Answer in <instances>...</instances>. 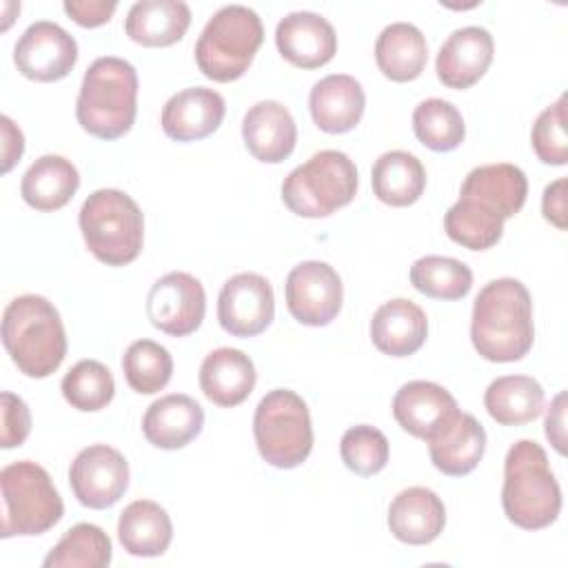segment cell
<instances>
[{"label":"cell","mask_w":568,"mask_h":568,"mask_svg":"<svg viewBox=\"0 0 568 568\" xmlns=\"http://www.w3.org/2000/svg\"><path fill=\"white\" fill-rule=\"evenodd\" d=\"M138 113V71L118 55H102L84 71L75 118L100 140H118L131 131Z\"/></svg>","instance_id":"277c9868"},{"label":"cell","mask_w":568,"mask_h":568,"mask_svg":"<svg viewBox=\"0 0 568 568\" xmlns=\"http://www.w3.org/2000/svg\"><path fill=\"white\" fill-rule=\"evenodd\" d=\"M80 186V173L71 160L47 153L38 158L22 175V200L42 213L58 211L71 202Z\"/></svg>","instance_id":"83f0119b"},{"label":"cell","mask_w":568,"mask_h":568,"mask_svg":"<svg viewBox=\"0 0 568 568\" xmlns=\"http://www.w3.org/2000/svg\"><path fill=\"white\" fill-rule=\"evenodd\" d=\"M528 195L526 173L508 162L475 166L459 200L444 215L446 235L470 251L493 248L504 233V222L521 211Z\"/></svg>","instance_id":"6da1fadb"},{"label":"cell","mask_w":568,"mask_h":568,"mask_svg":"<svg viewBox=\"0 0 568 568\" xmlns=\"http://www.w3.org/2000/svg\"><path fill=\"white\" fill-rule=\"evenodd\" d=\"M2 126V173H9L16 162H20L22 151H24V138L22 131L13 124L9 115L0 118Z\"/></svg>","instance_id":"ee69618b"},{"label":"cell","mask_w":568,"mask_h":568,"mask_svg":"<svg viewBox=\"0 0 568 568\" xmlns=\"http://www.w3.org/2000/svg\"><path fill=\"white\" fill-rule=\"evenodd\" d=\"M339 455L351 473L371 477L384 470L388 464V439L379 428L371 424H357L342 435Z\"/></svg>","instance_id":"74e56055"},{"label":"cell","mask_w":568,"mask_h":568,"mask_svg":"<svg viewBox=\"0 0 568 568\" xmlns=\"http://www.w3.org/2000/svg\"><path fill=\"white\" fill-rule=\"evenodd\" d=\"M242 138L255 160L280 164L295 149L297 126L284 104L275 100H260L244 113Z\"/></svg>","instance_id":"ffe728a7"},{"label":"cell","mask_w":568,"mask_h":568,"mask_svg":"<svg viewBox=\"0 0 568 568\" xmlns=\"http://www.w3.org/2000/svg\"><path fill=\"white\" fill-rule=\"evenodd\" d=\"M275 44L284 60L300 69H317L337 53L333 24L313 11H293L277 22Z\"/></svg>","instance_id":"e0dca14e"},{"label":"cell","mask_w":568,"mask_h":568,"mask_svg":"<svg viewBox=\"0 0 568 568\" xmlns=\"http://www.w3.org/2000/svg\"><path fill=\"white\" fill-rule=\"evenodd\" d=\"M64 399L82 413H95L111 404L115 395V382L111 371L98 359H80L62 377Z\"/></svg>","instance_id":"8d00e7d4"},{"label":"cell","mask_w":568,"mask_h":568,"mask_svg":"<svg viewBox=\"0 0 568 568\" xmlns=\"http://www.w3.org/2000/svg\"><path fill=\"white\" fill-rule=\"evenodd\" d=\"M122 371L135 393L153 395L171 382L173 357L153 339H135L122 355Z\"/></svg>","instance_id":"d590c367"},{"label":"cell","mask_w":568,"mask_h":568,"mask_svg":"<svg viewBox=\"0 0 568 568\" xmlns=\"http://www.w3.org/2000/svg\"><path fill=\"white\" fill-rule=\"evenodd\" d=\"M373 193L388 206H408L417 202L426 189L424 164L408 151L382 153L371 171Z\"/></svg>","instance_id":"1f68e13d"},{"label":"cell","mask_w":568,"mask_h":568,"mask_svg":"<svg viewBox=\"0 0 568 568\" xmlns=\"http://www.w3.org/2000/svg\"><path fill=\"white\" fill-rule=\"evenodd\" d=\"M410 284L426 297L453 302L470 293L473 271L455 257L426 255L413 262Z\"/></svg>","instance_id":"e575fe53"},{"label":"cell","mask_w":568,"mask_h":568,"mask_svg":"<svg viewBox=\"0 0 568 568\" xmlns=\"http://www.w3.org/2000/svg\"><path fill=\"white\" fill-rule=\"evenodd\" d=\"M111 539L95 524H75L49 550L44 568H104L111 564Z\"/></svg>","instance_id":"d6a6232c"},{"label":"cell","mask_w":568,"mask_h":568,"mask_svg":"<svg viewBox=\"0 0 568 568\" xmlns=\"http://www.w3.org/2000/svg\"><path fill=\"white\" fill-rule=\"evenodd\" d=\"M286 308L304 326L331 324L344 300V286L337 271L320 260L300 262L291 268L284 284Z\"/></svg>","instance_id":"8fae6325"},{"label":"cell","mask_w":568,"mask_h":568,"mask_svg":"<svg viewBox=\"0 0 568 568\" xmlns=\"http://www.w3.org/2000/svg\"><path fill=\"white\" fill-rule=\"evenodd\" d=\"M541 211L544 217L559 231L566 229V178H557L544 189Z\"/></svg>","instance_id":"b9f144b4"},{"label":"cell","mask_w":568,"mask_h":568,"mask_svg":"<svg viewBox=\"0 0 568 568\" xmlns=\"http://www.w3.org/2000/svg\"><path fill=\"white\" fill-rule=\"evenodd\" d=\"M459 413L455 397L439 384L413 379L393 397L395 422L417 439H433Z\"/></svg>","instance_id":"2e32d148"},{"label":"cell","mask_w":568,"mask_h":568,"mask_svg":"<svg viewBox=\"0 0 568 568\" xmlns=\"http://www.w3.org/2000/svg\"><path fill=\"white\" fill-rule=\"evenodd\" d=\"M488 415L501 426H524L544 410V388L530 375H504L484 393Z\"/></svg>","instance_id":"4dcf8cb0"},{"label":"cell","mask_w":568,"mask_h":568,"mask_svg":"<svg viewBox=\"0 0 568 568\" xmlns=\"http://www.w3.org/2000/svg\"><path fill=\"white\" fill-rule=\"evenodd\" d=\"M546 437L559 455H566V393H559L546 413Z\"/></svg>","instance_id":"7bdbcfd3"},{"label":"cell","mask_w":568,"mask_h":568,"mask_svg":"<svg viewBox=\"0 0 568 568\" xmlns=\"http://www.w3.org/2000/svg\"><path fill=\"white\" fill-rule=\"evenodd\" d=\"M475 351L488 362H519L535 342L532 300L515 277L488 282L475 297L470 317Z\"/></svg>","instance_id":"7a4b0ae2"},{"label":"cell","mask_w":568,"mask_h":568,"mask_svg":"<svg viewBox=\"0 0 568 568\" xmlns=\"http://www.w3.org/2000/svg\"><path fill=\"white\" fill-rule=\"evenodd\" d=\"M206 313V293L197 277L184 271H171L153 282L146 295V317L151 324L173 337L195 333Z\"/></svg>","instance_id":"7c38bea8"},{"label":"cell","mask_w":568,"mask_h":568,"mask_svg":"<svg viewBox=\"0 0 568 568\" xmlns=\"http://www.w3.org/2000/svg\"><path fill=\"white\" fill-rule=\"evenodd\" d=\"M428 60L424 33L410 22H393L375 42V62L393 82H410L422 75Z\"/></svg>","instance_id":"f546056e"},{"label":"cell","mask_w":568,"mask_h":568,"mask_svg":"<svg viewBox=\"0 0 568 568\" xmlns=\"http://www.w3.org/2000/svg\"><path fill=\"white\" fill-rule=\"evenodd\" d=\"M226 113L224 98L206 87L178 91L162 106V131L175 142H195L220 129Z\"/></svg>","instance_id":"d6986e66"},{"label":"cell","mask_w":568,"mask_h":568,"mask_svg":"<svg viewBox=\"0 0 568 568\" xmlns=\"http://www.w3.org/2000/svg\"><path fill=\"white\" fill-rule=\"evenodd\" d=\"M501 506L515 526L539 530L561 510V488L550 470L546 450L532 439L515 442L504 459Z\"/></svg>","instance_id":"5b68a950"},{"label":"cell","mask_w":568,"mask_h":568,"mask_svg":"<svg viewBox=\"0 0 568 568\" xmlns=\"http://www.w3.org/2000/svg\"><path fill=\"white\" fill-rule=\"evenodd\" d=\"M255 366L240 348L222 346L211 351L200 366V388L209 402L222 408L242 404L255 388Z\"/></svg>","instance_id":"d4e9b609"},{"label":"cell","mask_w":568,"mask_h":568,"mask_svg":"<svg viewBox=\"0 0 568 568\" xmlns=\"http://www.w3.org/2000/svg\"><path fill=\"white\" fill-rule=\"evenodd\" d=\"M426 335V313L410 300H388L373 313L371 342L384 355L408 357L424 346Z\"/></svg>","instance_id":"cb8c5ba5"},{"label":"cell","mask_w":568,"mask_h":568,"mask_svg":"<svg viewBox=\"0 0 568 568\" xmlns=\"http://www.w3.org/2000/svg\"><path fill=\"white\" fill-rule=\"evenodd\" d=\"M2 344L20 373L33 379L49 377L67 355L58 308L36 293L11 300L2 313Z\"/></svg>","instance_id":"3957f363"},{"label":"cell","mask_w":568,"mask_h":568,"mask_svg":"<svg viewBox=\"0 0 568 568\" xmlns=\"http://www.w3.org/2000/svg\"><path fill=\"white\" fill-rule=\"evenodd\" d=\"M357 193V169L353 160L335 149L313 153L282 182V202L300 217H326L353 202Z\"/></svg>","instance_id":"ba28073f"},{"label":"cell","mask_w":568,"mask_h":568,"mask_svg":"<svg viewBox=\"0 0 568 568\" xmlns=\"http://www.w3.org/2000/svg\"><path fill=\"white\" fill-rule=\"evenodd\" d=\"M118 539L133 557H160L173 539L171 517L160 504L135 499L120 513Z\"/></svg>","instance_id":"f1b7e54d"},{"label":"cell","mask_w":568,"mask_h":568,"mask_svg":"<svg viewBox=\"0 0 568 568\" xmlns=\"http://www.w3.org/2000/svg\"><path fill=\"white\" fill-rule=\"evenodd\" d=\"M78 222L87 248L106 266H124L142 251L144 215L120 189L93 191L82 202Z\"/></svg>","instance_id":"8992f818"},{"label":"cell","mask_w":568,"mask_h":568,"mask_svg":"<svg viewBox=\"0 0 568 568\" xmlns=\"http://www.w3.org/2000/svg\"><path fill=\"white\" fill-rule=\"evenodd\" d=\"M495 55V42L484 27H462L455 29L439 47L435 71L444 87L468 89L473 87L490 67Z\"/></svg>","instance_id":"ac0fdd59"},{"label":"cell","mask_w":568,"mask_h":568,"mask_svg":"<svg viewBox=\"0 0 568 568\" xmlns=\"http://www.w3.org/2000/svg\"><path fill=\"white\" fill-rule=\"evenodd\" d=\"M308 109L315 126L324 133H348L364 115L366 95L353 75L331 73L313 84Z\"/></svg>","instance_id":"7402d4cb"},{"label":"cell","mask_w":568,"mask_h":568,"mask_svg":"<svg viewBox=\"0 0 568 568\" xmlns=\"http://www.w3.org/2000/svg\"><path fill=\"white\" fill-rule=\"evenodd\" d=\"M69 484L82 506L93 510L111 508L129 488V462L113 446H87L71 462Z\"/></svg>","instance_id":"4fadbf2b"},{"label":"cell","mask_w":568,"mask_h":568,"mask_svg":"<svg viewBox=\"0 0 568 568\" xmlns=\"http://www.w3.org/2000/svg\"><path fill=\"white\" fill-rule=\"evenodd\" d=\"M530 144L535 155L550 166H564L568 162V135H566V95L546 106L530 131Z\"/></svg>","instance_id":"f35d334b"},{"label":"cell","mask_w":568,"mask_h":568,"mask_svg":"<svg viewBox=\"0 0 568 568\" xmlns=\"http://www.w3.org/2000/svg\"><path fill=\"white\" fill-rule=\"evenodd\" d=\"M2 537H33L53 528L64 513L62 497L49 473L29 459L7 464L0 470Z\"/></svg>","instance_id":"9c48e42d"},{"label":"cell","mask_w":568,"mask_h":568,"mask_svg":"<svg viewBox=\"0 0 568 568\" xmlns=\"http://www.w3.org/2000/svg\"><path fill=\"white\" fill-rule=\"evenodd\" d=\"M386 521L395 539L410 546H424L442 535L446 526V508L435 490L410 486L395 495Z\"/></svg>","instance_id":"44dd1931"},{"label":"cell","mask_w":568,"mask_h":568,"mask_svg":"<svg viewBox=\"0 0 568 568\" xmlns=\"http://www.w3.org/2000/svg\"><path fill=\"white\" fill-rule=\"evenodd\" d=\"M18 71L36 82H58L78 62V42L60 24L38 20L24 29L13 47Z\"/></svg>","instance_id":"5bb4252c"},{"label":"cell","mask_w":568,"mask_h":568,"mask_svg":"<svg viewBox=\"0 0 568 568\" xmlns=\"http://www.w3.org/2000/svg\"><path fill=\"white\" fill-rule=\"evenodd\" d=\"M202 406L182 393H171L155 399L142 417V433L146 442L162 450L184 448L202 433Z\"/></svg>","instance_id":"603a6c76"},{"label":"cell","mask_w":568,"mask_h":568,"mask_svg":"<svg viewBox=\"0 0 568 568\" xmlns=\"http://www.w3.org/2000/svg\"><path fill=\"white\" fill-rule=\"evenodd\" d=\"M430 462L450 477L468 475L477 468L486 450V430L470 413H457L433 439L426 442Z\"/></svg>","instance_id":"484cf974"},{"label":"cell","mask_w":568,"mask_h":568,"mask_svg":"<svg viewBox=\"0 0 568 568\" xmlns=\"http://www.w3.org/2000/svg\"><path fill=\"white\" fill-rule=\"evenodd\" d=\"M275 315V295L260 273H237L229 277L217 295V322L233 337H255L264 333Z\"/></svg>","instance_id":"9a60e30c"},{"label":"cell","mask_w":568,"mask_h":568,"mask_svg":"<svg viewBox=\"0 0 568 568\" xmlns=\"http://www.w3.org/2000/svg\"><path fill=\"white\" fill-rule=\"evenodd\" d=\"M255 446L275 468H295L311 455L313 426L306 402L288 388L266 393L253 415Z\"/></svg>","instance_id":"30bf717a"},{"label":"cell","mask_w":568,"mask_h":568,"mask_svg":"<svg viewBox=\"0 0 568 568\" xmlns=\"http://www.w3.org/2000/svg\"><path fill=\"white\" fill-rule=\"evenodd\" d=\"M191 24V9L182 0H140L124 20L126 36L142 47H171Z\"/></svg>","instance_id":"4316f807"},{"label":"cell","mask_w":568,"mask_h":568,"mask_svg":"<svg viewBox=\"0 0 568 568\" xmlns=\"http://www.w3.org/2000/svg\"><path fill=\"white\" fill-rule=\"evenodd\" d=\"M264 40L260 16L244 4L217 9L195 42L197 69L213 82L242 78Z\"/></svg>","instance_id":"52a82bcc"},{"label":"cell","mask_w":568,"mask_h":568,"mask_svg":"<svg viewBox=\"0 0 568 568\" xmlns=\"http://www.w3.org/2000/svg\"><path fill=\"white\" fill-rule=\"evenodd\" d=\"M62 9L80 27L93 29L111 20L113 11L118 9V2L115 0H109V2L106 0H67Z\"/></svg>","instance_id":"60d3db41"},{"label":"cell","mask_w":568,"mask_h":568,"mask_svg":"<svg viewBox=\"0 0 568 568\" xmlns=\"http://www.w3.org/2000/svg\"><path fill=\"white\" fill-rule=\"evenodd\" d=\"M413 131L426 149L435 153H446L464 142L466 124L453 102L442 98H428L422 100L413 111Z\"/></svg>","instance_id":"836d02e7"},{"label":"cell","mask_w":568,"mask_h":568,"mask_svg":"<svg viewBox=\"0 0 568 568\" xmlns=\"http://www.w3.org/2000/svg\"><path fill=\"white\" fill-rule=\"evenodd\" d=\"M2 433H0V446L2 448H13V446H22L24 439L31 433V413L24 404L22 397L4 390L2 393Z\"/></svg>","instance_id":"ab89813d"}]
</instances>
